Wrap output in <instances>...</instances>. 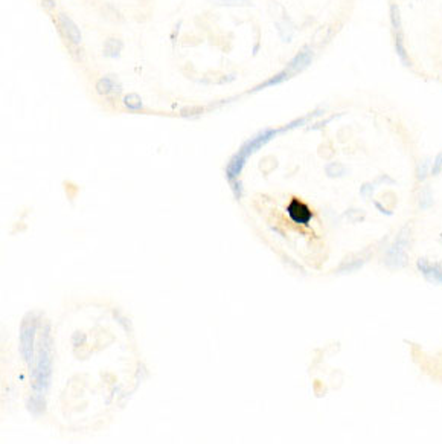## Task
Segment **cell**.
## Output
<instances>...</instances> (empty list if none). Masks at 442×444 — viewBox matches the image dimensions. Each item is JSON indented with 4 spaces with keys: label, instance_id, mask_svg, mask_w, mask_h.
Wrapping results in <instances>:
<instances>
[{
    "label": "cell",
    "instance_id": "obj_1",
    "mask_svg": "<svg viewBox=\"0 0 442 444\" xmlns=\"http://www.w3.org/2000/svg\"><path fill=\"white\" fill-rule=\"evenodd\" d=\"M56 25H58L61 34L66 37V40L72 44V46L76 48V46L81 44V41H83L81 29L78 28V25L66 13L58 14V17H56Z\"/></svg>",
    "mask_w": 442,
    "mask_h": 444
},
{
    "label": "cell",
    "instance_id": "obj_2",
    "mask_svg": "<svg viewBox=\"0 0 442 444\" xmlns=\"http://www.w3.org/2000/svg\"><path fill=\"white\" fill-rule=\"evenodd\" d=\"M313 58H314V51L307 46L293 56V58L288 61V64L285 66V69L291 75H298V74L303 72L313 63Z\"/></svg>",
    "mask_w": 442,
    "mask_h": 444
},
{
    "label": "cell",
    "instance_id": "obj_3",
    "mask_svg": "<svg viewBox=\"0 0 442 444\" xmlns=\"http://www.w3.org/2000/svg\"><path fill=\"white\" fill-rule=\"evenodd\" d=\"M416 267L427 281L442 284V263H430L427 258H419Z\"/></svg>",
    "mask_w": 442,
    "mask_h": 444
},
{
    "label": "cell",
    "instance_id": "obj_4",
    "mask_svg": "<svg viewBox=\"0 0 442 444\" xmlns=\"http://www.w3.org/2000/svg\"><path fill=\"white\" fill-rule=\"evenodd\" d=\"M95 89L101 96H111V95L116 96L122 92V84L119 83V79L115 75L110 74V75L99 78Z\"/></svg>",
    "mask_w": 442,
    "mask_h": 444
},
{
    "label": "cell",
    "instance_id": "obj_5",
    "mask_svg": "<svg viewBox=\"0 0 442 444\" xmlns=\"http://www.w3.org/2000/svg\"><path fill=\"white\" fill-rule=\"evenodd\" d=\"M384 264H386L389 269H403L407 264V254L406 249H401L398 246L392 244L386 255H384Z\"/></svg>",
    "mask_w": 442,
    "mask_h": 444
},
{
    "label": "cell",
    "instance_id": "obj_6",
    "mask_svg": "<svg viewBox=\"0 0 442 444\" xmlns=\"http://www.w3.org/2000/svg\"><path fill=\"white\" fill-rule=\"evenodd\" d=\"M287 211L290 214V217L296 223L307 224L313 219V212L310 211V208L307 206V204H303L302 202H299V200H293L288 204Z\"/></svg>",
    "mask_w": 442,
    "mask_h": 444
},
{
    "label": "cell",
    "instance_id": "obj_7",
    "mask_svg": "<svg viewBox=\"0 0 442 444\" xmlns=\"http://www.w3.org/2000/svg\"><path fill=\"white\" fill-rule=\"evenodd\" d=\"M122 49H124V41L121 38H118V37H108L104 41L103 55L106 56V58L116 60V58H119V56H121Z\"/></svg>",
    "mask_w": 442,
    "mask_h": 444
},
{
    "label": "cell",
    "instance_id": "obj_8",
    "mask_svg": "<svg viewBox=\"0 0 442 444\" xmlns=\"http://www.w3.org/2000/svg\"><path fill=\"white\" fill-rule=\"evenodd\" d=\"M293 75L287 71V69H284V71H281V72H278L276 75H273V76H270L268 79H265L264 83H261V84H258L255 89H252V92H258V90H263V89H267V87H275V86H279V84H282V83H285L288 78H291Z\"/></svg>",
    "mask_w": 442,
    "mask_h": 444
},
{
    "label": "cell",
    "instance_id": "obj_9",
    "mask_svg": "<svg viewBox=\"0 0 442 444\" xmlns=\"http://www.w3.org/2000/svg\"><path fill=\"white\" fill-rule=\"evenodd\" d=\"M393 44H395V54L398 55V58L401 60V63L404 66H410V60H409V55H407V51H406V46H404V34H393Z\"/></svg>",
    "mask_w": 442,
    "mask_h": 444
},
{
    "label": "cell",
    "instance_id": "obj_10",
    "mask_svg": "<svg viewBox=\"0 0 442 444\" xmlns=\"http://www.w3.org/2000/svg\"><path fill=\"white\" fill-rule=\"evenodd\" d=\"M418 208L419 209H423V211H425V209H428L430 206L433 204V192L430 191L428 188H423L421 191L418 192Z\"/></svg>",
    "mask_w": 442,
    "mask_h": 444
},
{
    "label": "cell",
    "instance_id": "obj_11",
    "mask_svg": "<svg viewBox=\"0 0 442 444\" xmlns=\"http://www.w3.org/2000/svg\"><path fill=\"white\" fill-rule=\"evenodd\" d=\"M276 29L279 32L282 41H291V37H293V34H294V28H293V23H291L290 20L285 21V18H284V20L278 21Z\"/></svg>",
    "mask_w": 442,
    "mask_h": 444
},
{
    "label": "cell",
    "instance_id": "obj_12",
    "mask_svg": "<svg viewBox=\"0 0 442 444\" xmlns=\"http://www.w3.org/2000/svg\"><path fill=\"white\" fill-rule=\"evenodd\" d=\"M122 102H124V106H125L131 111H139V110L143 109L142 98L138 93H128V95H125V96H124V99H122Z\"/></svg>",
    "mask_w": 442,
    "mask_h": 444
},
{
    "label": "cell",
    "instance_id": "obj_13",
    "mask_svg": "<svg viewBox=\"0 0 442 444\" xmlns=\"http://www.w3.org/2000/svg\"><path fill=\"white\" fill-rule=\"evenodd\" d=\"M390 26L393 29V34H401V14L400 8L396 3H390Z\"/></svg>",
    "mask_w": 442,
    "mask_h": 444
},
{
    "label": "cell",
    "instance_id": "obj_14",
    "mask_svg": "<svg viewBox=\"0 0 442 444\" xmlns=\"http://www.w3.org/2000/svg\"><path fill=\"white\" fill-rule=\"evenodd\" d=\"M432 159H424V161H421L418 164V166H416V179L419 180V182H424L425 179H427V176L430 174V169H432Z\"/></svg>",
    "mask_w": 442,
    "mask_h": 444
},
{
    "label": "cell",
    "instance_id": "obj_15",
    "mask_svg": "<svg viewBox=\"0 0 442 444\" xmlns=\"http://www.w3.org/2000/svg\"><path fill=\"white\" fill-rule=\"evenodd\" d=\"M325 171L330 177H342L345 174H348V169L345 165L338 164V162H331L325 166Z\"/></svg>",
    "mask_w": 442,
    "mask_h": 444
},
{
    "label": "cell",
    "instance_id": "obj_16",
    "mask_svg": "<svg viewBox=\"0 0 442 444\" xmlns=\"http://www.w3.org/2000/svg\"><path fill=\"white\" fill-rule=\"evenodd\" d=\"M220 6H250V0H213Z\"/></svg>",
    "mask_w": 442,
    "mask_h": 444
},
{
    "label": "cell",
    "instance_id": "obj_17",
    "mask_svg": "<svg viewBox=\"0 0 442 444\" xmlns=\"http://www.w3.org/2000/svg\"><path fill=\"white\" fill-rule=\"evenodd\" d=\"M442 171V153H439L432 162V169H430V174L438 176Z\"/></svg>",
    "mask_w": 442,
    "mask_h": 444
},
{
    "label": "cell",
    "instance_id": "obj_18",
    "mask_svg": "<svg viewBox=\"0 0 442 444\" xmlns=\"http://www.w3.org/2000/svg\"><path fill=\"white\" fill-rule=\"evenodd\" d=\"M377 185L375 184H363L360 188V194L363 199H368V197H372L373 191H375Z\"/></svg>",
    "mask_w": 442,
    "mask_h": 444
},
{
    "label": "cell",
    "instance_id": "obj_19",
    "mask_svg": "<svg viewBox=\"0 0 442 444\" xmlns=\"http://www.w3.org/2000/svg\"><path fill=\"white\" fill-rule=\"evenodd\" d=\"M373 204H375V208H377V209H378L381 214H386V215H393V211H388V209L384 208L380 202H373Z\"/></svg>",
    "mask_w": 442,
    "mask_h": 444
},
{
    "label": "cell",
    "instance_id": "obj_20",
    "mask_svg": "<svg viewBox=\"0 0 442 444\" xmlns=\"http://www.w3.org/2000/svg\"><path fill=\"white\" fill-rule=\"evenodd\" d=\"M377 182H383V184H388V185H393V184H395L393 179H390L388 174H383V176H380Z\"/></svg>",
    "mask_w": 442,
    "mask_h": 444
},
{
    "label": "cell",
    "instance_id": "obj_21",
    "mask_svg": "<svg viewBox=\"0 0 442 444\" xmlns=\"http://www.w3.org/2000/svg\"><path fill=\"white\" fill-rule=\"evenodd\" d=\"M41 3L48 11H52L55 8V0H41Z\"/></svg>",
    "mask_w": 442,
    "mask_h": 444
},
{
    "label": "cell",
    "instance_id": "obj_22",
    "mask_svg": "<svg viewBox=\"0 0 442 444\" xmlns=\"http://www.w3.org/2000/svg\"><path fill=\"white\" fill-rule=\"evenodd\" d=\"M441 241H442V234H441Z\"/></svg>",
    "mask_w": 442,
    "mask_h": 444
}]
</instances>
